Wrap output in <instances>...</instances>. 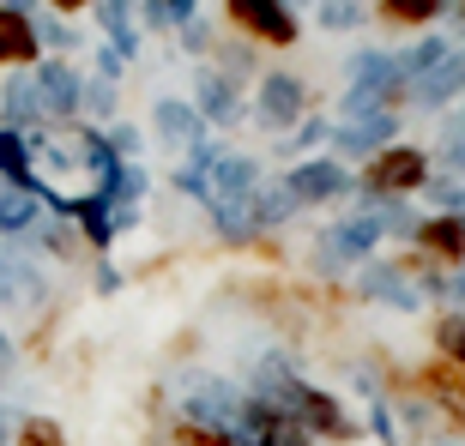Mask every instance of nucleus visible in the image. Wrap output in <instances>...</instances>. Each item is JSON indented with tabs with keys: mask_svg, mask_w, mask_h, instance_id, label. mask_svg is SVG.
<instances>
[{
	"mask_svg": "<svg viewBox=\"0 0 465 446\" xmlns=\"http://www.w3.org/2000/svg\"><path fill=\"white\" fill-rule=\"evenodd\" d=\"M423 188H430V151H423V145H405V139L381 145V151L357 170L362 206H393V199H417Z\"/></svg>",
	"mask_w": 465,
	"mask_h": 446,
	"instance_id": "f257e3e1",
	"label": "nucleus"
},
{
	"mask_svg": "<svg viewBox=\"0 0 465 446\" xmlns=\"http://www.w3.org/2000/svg\"><path fill=\"white\" fill-rule=\"evenodd\" d=\"M31 91H36V109H43V127H79V91H85V73L61 61V54H43L31 67Z\"/></svg>",
	"mask_w": 465,
	"mask_h": 446,
	"instance_id": "f03ea898",
	"label": "nucleus"
},
{
	"mask_svg": "<svg viewBox=\"0 0 465 446\" xmlns=\"http://www.w3.org/2000/svg\"><path fill=\"white\" fill-rule=\"evenodd\" d=\"M411 393L430 404L435 422H441L453 441H465V368H460V362L430 356L423 368H411Z\"/></svg>",
	"mask_w": 465,
	"mask_h": 446,
	"instance_id": "7ed1b4c3",
	"label": "nucleus"
},
{
	"mask_svg": "<svg viewBox=\"0 0 465 446\" xmlns=\"http://www.w3.org/2000/svg\"><path fill=\"white\" fill-rule=\"evenodd\" d=\"M175 393H182V411L175 416L206 422V429H236V411H242V398H248V386H236L224 374H182Z\"/></svg>",
	"mask_w": 465,
	"mask_h": 446,
	"instance_id": "20e7f679",
	"label": "nucleus"
},
{
	"mask_svg": "<svg viewBox=\"0 0 465 446\" xmlns=\"http://www.w3.org/2000/svg\"><path fill=\"white\" fill-rule=\"evenodd\" d=\"M230 434H236L242 446H321L291 411H284V404H272V398H260V393L242 398L236 429H230Z\"/></svg>",
	"mask_w": 465,
	"mask_h": 446,
	"instance_id": "39448f33",
	"label": "nucleus"
},
{
	"mask_svg": "<svg viewBox=\"0 0 465 446\" xmlns=\"http://www.w3.org/2000/svg\"><path fill=\"white\" fill-rule=\"evenodd\" d=\"M314 109V91L309 79H296V73H260L254 85V121L266 133H296V121Z\"/></svg>",
	"mask_w": 465,
	"mask_h": 446,
	"instance_id": "423d86ee",
	"label": "nucleus"
},
{
	"mask_svg": "<svg viewBox=\"0 0 465 446\" xmlns=\"http://www.w3.org/2000/svg\"><path fill=\"white\" fill-rule=\"evenodd\" d=\"M224 18L236 36L266 43V49H296V36H302V24L284 0H224Z\"/></svg>",
	"mask_w": 465,
	"mask_h": 446,
	"instance_id": "0eeeda50",
	"label": "nucleus"
},
{
	"mask_svg": "<svg viewBox=\"0 0 465 446\" xmlns=\"http://www.w3.org/2000/svg\"><path fill=\"white\" fill-rule=\"evenodd\" d=\"M284 188H291V199H296V206L309 211V206H332V199L357 193V175H351V170H345V163H339L332 151H327V157L314 151V157H302V163H296V170L284 175Z\"/></svg>",
	"mask_w": 465,
	"mask_h": 446,
	"instance_id": "6e6552de",
	"label": "nucleus"
},
{
	"mask_svg": "<svg viewBox=\"0 0 465 446\" xmlns=\"http://www.w3.org/2000/svg\"><path fill=\"white\" fill-rule=\"evenodd\" d=\"M351 296H357V302H381V308H393V314H417L423 308V290L399 272L393 259H362L357 277H351Z\"/></svg>",
	"mask_w": 465,
	"mask_h": 446,
	"instance_id": "1a4fd4ad",
	"label": "nucleus"
},
{
	"mask_svg": "<svg viewBox=\"0 0 465 446\" xmlns=\"http://www.w3.org/2000/svg\"><path fill=\"white\" fill-rule=\"evenodd\" d=\"M411 247L430 259L441 277L465 272V218H453V211H430V218H417Z\"/></svg>",
	"mask_w": 465,
	"mask_h": 446,
	"instance_id": "9d476101",
	"label": "nucleus"
},
{
	"mask_svg": "<svg viewBox=\"0 0 465 446\" xmlns=\"http://www.w3.org/2000/svg\"><path fill=\"white\" fill-rule=\"evenodd\" d=\"M399 139V109H381V115H357V121H339L332 127V157L345 163V157H369L381 151V145H393Z\"/></svg>",
	"mask_w": 465,
	"mask_h": 446,
	"instance_id": "9b49d317",
	"label": "nucleus"
},
{
	"mask_svg": "<svg viewBox=\"0 0 465 446\" xmlns=\"http://www.w3.org/2000/svg\"><path fill=\"white\" fill-rule=\"evenodd\" d=\"M266 181L260 175V163L254 157H242V151H224L218 163H212V175H206V188H212V199L206 206H242V199H254V188Z\"/></svg>",
	"mask_w": 465,
	"mask_h": 446,
	"instance_id": "f8f14e48",
	"label": "nucleus"
},
{
	"mask_svg": "<svg viewBox=\"0 0 465 446\" xmlns=\"http://www.w3.org/2000/svg\"><path fill=\"white\" fill-rule=\"evenodd\" d=\"M193 109H200L206 127H236L248 103H242V85L230 79V73L206 67V73H200V85H193Z\"/></svg>",
	"mask_w": 465,
	"mask_h": 446,
	"instance_id": "ddd939ff",
	"label": "nucleus"
},
{
	"mask_svg": "<svg viewBox=\"0 0 465 446\" xmlns=\"http://www.w3.org/2000/svg\"><path fill=\"white\" fill-rule=\"evenodd\" d=\"M152 133L163 139L170 151H182V157H188L193 145H200V139L212 133V127L200 121V109H193V103H175V97H157V103H152Z\"/></svg>",
	"mask_w": 465,
	"mask_h": 446,
	"instance_id": "4468645a",
	"label": "nucleus"
},
{
	"mask_svg": "<svg viewBox=\"0 0 465 446\" xmlns=\"http://www.w3.org/2000/svg\"><path fill=\"white\" fill-rule=\"evenodd\" d=\"M460 97H465V49H453L441 67H430V73L411 85V103L430 109V115H435V109H453Z\"/></svg>",
	"mask_w": 465,
	"mask_h": 446,
	"instance_id": "2eb2a0df",
	"label": "nucleus"
},
{
	"mask_svg": "<svg viewBox=\"0 0 465 446\" xmlns=\"http://www.w3.org/2000/svg\"><path fill=\"white\" fill-rule=\"evenodd\" d=\"M0 127L6 133H43V109H36V91H31V67L13 73L0 85Z\"/></svg>",
	"mask_w": 465,
	"mask_h": 446,
	"instance_id": "dca6fc26",
	"label": "nucleus"
},
{
	"mask_svg": "<svg viewBox=\"0 0 465 446\" xmlns=\"http://www.w3.org/2000/svg\"><path fill=\"white\" fill-rule=\"evenodd\" d=\"M18 241H25V247H43V254H49V259H61V266H79V259L91 254V247H85V236L73 229V218H54V211H49L43 223H36L31 236H18Z\"/></svg>",
	"mask_w": 465,
	"mask_h": 446,
	"instance_id": "f3484780",
	"label": "nucleus"
},
{
	"mask_svg": "<svg viewBox=\"0 0 465 446\" xmlns=\"http://www.w3.org/2000/svg\"><path fill=\"white\" fill-rule=\"evenodd\" d=\"M36 223H43V199H36V188H13V181H0V236L18 241V236H31Z\"/></svg>",
	"mask_w": 465,
	"mask_h": 446,
	"instance_id": "a211bd4d",
	"label": "nucleus"
},
{
	"mask_svg": "<svg viewBox=\"0 0 465 446\" xmlns=\"http://www.w3.org/2000/svg\"><path fill=\"white\" fill-rule=\"evenodd\" d=\"M0 61H6V67H18V73L43 61L31 18H25V13H6V6H0Z\"/></svg>",
	"mask_w": 465,
	"mask_h": 446,
	"instance_id": "6ab92c4d",
	"label": "nucleus"
},
{
	"mask_svg": "<svg viewBox=\"0 0 465 446\" xmlns=\"http://www.w3.org/2000/svg\"><path fill=\"white\" fill-rule=\"evenodd\" d=\"M296 211H302V206L291 199V188H284V181H260L254 199H248V218H254L260 236H266V229H278V223H291Z\"/></svg>",
	"mask_w": 465,
	"mask_h": 446,
	"instance_id": "aec40b11",
	"label": "nucleus"
},
{
	"mask_svg": "<svg viewBox=\"0 0 465 446\" xmlns=\"http://www.w3.org/2000/svg\"><path fill=\"white\" fill-rule=\"evenodd\" d=\"M31 31H36V49L61 54V61H67V54L79 49V31H73V18L49 13V6H36V13H31Z\"/></svg>",
	"mask_w": 465,
	"mask_h": 446,
	"instance_id": "412c9836",
	"label": "nucleus"
},
{
	"mask_svg": "<svg viewBox=\"0 0 465 446\" xmlns=\"http://www.w3.org/2000/svg\"><path fill=\"white\" fill-rule=\"evenodd\" d=\"M448 6L453 0H381V18H387L393 31H417V24H435Z\"/></svg>",
	"mask_w": 465,
	"mask_h": 446,
	"instance_id": "4be33fe9",
	"label": "nucleus"
},
{
	"mask_svg": "<svg viewBox=\"0 0 465 446\" xmlns=\"http://www.w3.org/2000/svg\"><path fill=\"white\" fill-rule=\"evenodd\" d=\"M0 181H13V188H36L31 145H25V133H6V127H0Z\"/></svg>",
	"mask_w": 465,
	"mask_h": 446,
	"instance_id": "5701e85b",
	"label": "nucleus"
},
{
	"mask_svg": "<svg viewBox=\"0 0 465 446\" xmlns=\"http://www.w3.org/2000/svg\"><path fill=\"white\" fill-rule=\"evenodd\" d=\"M163 446H242V441L230 429H206V422L170 416V422H163Z\"/></svg>",
	"mask_w": 465,
	"mask_h": 446,
	"instance_id": "b1692460",
	"label": "nucleus"
},
{
	"mask_svg": "<svg viewBox=\"0 0 465 446\" xmlns=\"http://www.w3.org/2000/svg\"><path fill=\"white\" fill-rule=\"evenodd\" d=\"M453 49H460V43H448V36H417L411 49H399V67L411 73V85H417V79H423L430 67H441Z\"/></svg>",
	"mask_w": 465,
	"mask_h": 446,
	"instance_id": "393cba45",
	"label": "nucleus"
},
{
	"mask_svg": "<svg viewBox=\"0 0 465 446\" xmlns=\"http://www.w3.org/2000/svg\"><path fill=\"white\" fill-rule=\"evenodd\" d=\"M13 446H73V441H67V429H61L54 416L25 411V416L13 422Z\"/></svg>",
	"mask_w": 465,
	"mask_h": 446,
	"instance_id": "a878e982",
	"label": "nucleus"
},
{
	"mask_svg": "<svg viewBox=\"0 0 465 446\" xmlns=\"http://www.w3.org/2000/svg\"><path fill=\"white\" fill-rule=\"evenodd\" d=\"M430 344H435V356H441V362H460V368H465V314H460V308L435 314Z\"/></svg>",
	"mask_w": 465,
	"mask_h": 446,
	"instance_id": "bb28decb",
	"label": "nucleus"
},
{
	"mask_svg": "<svg viewBox=\"0 0 465 446\" xmlns=\"http://www.w3.org/2000/svg\"><path fill=\"white\" fill-rule=\"evenodd\" d=\"M314 18H321V31H357L369 18V0H314Z\"/></svg>",
	"mask_w": 465,
	"mask_h": 446,
	"instance_id": "cd10ccee",
	"label": "nucleus"
},
{
	"mask_svg": "<svg viewBox=\"0 0 465 446\" xmlns=\"http://www.w3.org/2000/svg\"><path fill=\"white\" fill-rule=\"evenodd\" d=\"M79 115L109 121L115 115V85H109V79H85V91H79Z\"/></svg>",
	"mask_w": 465,
	"mask_h": 446,
	"instance_id": "c85d7f7f",
	"label": "nucleus"
},
{
	"mask_svg": "<svg viewBox=\"0 0 465 446\" xmlns=\"http://www.w3.org/2000/svg\"><path fill=\"white\" fill-rule=\"evenodd\" d=\"M314 145H332V121L327 115H302V121H296L291 151H314Z\"/></svg>",
	"mask_w": 465,
	"mask_h": 446,
	"instance_id": "c756f323",
	"label": "nucleus"
},
{
	"mask_svg": "<svg viewBox=\"0 0 465 446\" xmlns=\"http://www.w3.org/2000/svg\"><path fill=\"white\" fill-rule=\"evenodd\" d=\"M104 139H109V151H115L121 163H139V145H145V133H139L134 121H115V127H109Z\"/></svg>",
	"mask_w": 465,
	"mask_h": 446,
	"instance_id": "7c9ffc66",
	"label": "nucleus"
},
{
	"mask_svg": "<svg viewBox=\"0 0 465 446\" xmlns=\"http://www.w3.org/2000/svg\"><path fill=\"white\" fill-rule=\"evenodd\" d=\"M175 36H182V49H188V54H206L212 49V24H206V18H188Z\"/></svg>",
	"mask_w": 465,
	"mask_h": 446,
	"instance_id": "2f4dec72",
	"label": "nucleus"
},
{
	"mask_svg": "<svg viewBox=\"0 0 465 446\" xmlns=\"http://www.w3.org/2000/svg\"><path fill=\"white\" fill-rule=\"evenodd\" d=\"M441 170L453 181H465V139H441Z\"/></svg>",
	"mask_w": 465,
	"mask_h": 446,
	"instance_id": "473e14b6",
	"label": "nucleus"
},
{
	"mask_svg": "<svg viewBox=\"0 0 465 446\" xmlns=\"http://www.w3.org/2000/svg\"><path fill=\"white\" fill-rule=\"evenodd\" d=\"M163 18H170V31H182L188 18H200V0H163Z\"/></svg>",
	"mask_w": 465,
	"mask_h": 446,
	"instance_id": "72a5a7b5",
	"label": "nucleus"
},
{
	"mask_svg": "<svg viewBox=\"0 0 465 446\" xmlns=\"http://www.w3.org/2000/svg\"><path fill=\"white\" fill-rule=\"evenodd\" d=\"M121 284H127V277H121L115 266H109V259H97V296H115Z\"/></svg>",
	"mask_w": 465,
	"mask_h": 446,
	"instance_id": "f704fd0d",
	"label": "nucleus"
},
{
	"mask_svg": "<svg viewBox=\"0 0 465 446\" xmlns=\"http://www.w3.org/2000/svg\"><path fill=\"white\" fill-rule=\"evenodd\" d=\"M97 79H109V85L121 79V54H115V49H104V54H97Z\"/></svg>",
	"mask_w": 465,
	"mask_h": 446,
	"instance_id": "c9c22d12",
	"label": "nucleus"
},
{
	"mask_svg": "<svg viewBox=\"0 0 465 446\" xmlns=\"http://www.w3.org/2000/svg\"><path fill=\"white\" fill-rule=\"evenodd\" d=\"M43 6H49V13H61V18H73V13H91L97 0H43Z\"/></svg>",
	"mask_w": 465,
	"mask_h": 446,
	"instance_id": "e433bc0d",
	"label": "nucleus"
},
{
	"mask_svg": "<svg viewBox=\"0 0 465 446\" xmlns=\"http://www.w3.org/2000/svg\"><path fill=\"white\" fill-rule=\"evenodd\" d=\"M13 368H18V344H13V338H6V332H0V380L13 374Z\"/></svg>",
	"mask_w": 465,
	"mask_h": 446,
	"instance_id": "4c0bfd02",
	"label": "nucleus"
},
{
	"mask_svg": "<svg viewBox=\"0 0 465 446\" xmlns=\"http://www.w3.org/2000/svg\"><path fill=\"white\" fill-rule=\"evenodd\" d=\"M448 302L465 314V272H453V277H448Z\"/></svg>",
	"mask_w": 465,
	"mask_h": 446,
	"instance_id": "58836bf2",
	"label": "nucleus"
},
{
	"mask_svg": "<svg viewBox=\"0 0 465 446\" xmlns=\"http://www.w3.org/2000/svg\"><path fill=\"white\" fill-rule=\"evenodd\" d=\"M448 139H465V97L453 103V115H448Z\"/></svg>",
	"mask_w": 465,
	"mask_h": 446,
	"instance_id": "ea45409f",
	"label": "nucleus"
},
{
	"mask_svg": "<svg viewBox=\"0 0 465 446\" xmlns=\"http://www.w3.org/2000/svg\"><path fill=\"white\" fill-rule=\"evenodd\" d=\"M0 6H6V13H25V18H31L36 6H43V0H0Z\"/></svg>",
	"mask_w": 465,
	"mask_h": 446,
	"instance_id": "a19ab883",
	"label": "nucleus"
},
{
	"mask_svg": "<svg viewBox=\"0 0 465 446\" xmlns=\"http://www.w3.org/2000/svg\"><path fill=\"white\" fill-rule=\"evenodd\" d=\"M284 6H291V13H296V6H314V0H284Z\"/></svg>",
	"mask_w": 465,
	"mask_h": 446,
	"instance_id": "79ce46f5",
	"label": "nucleus"
},
{
	"mask_svg": "<svg viewBox=\"0 0 465 446\" xmlns=\"http://www.w3.org/2000/svg\"><path fill=\"white\" fill-rule=\"evenodd\" d=\"M0 446H6V441H0Z\"/></svg>",
	"mask_w": 465,
	"mask_h": 446,
	"instance_id": "37998d69",
	"label": "nucleus"
}]
</instances>
